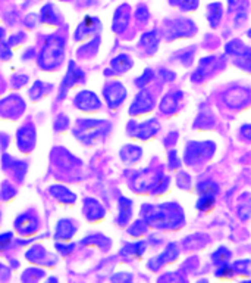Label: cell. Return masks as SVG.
I'll return each instance as SVG.
<instances>
[{
    "instance_id": "obj_1",
    "label": "cell",
    "mask_w": 251,
    "mask_h": 283,
    "mask_svg": "<svg viewBox=\"0 0 251 283\" xmlns=\"http://www.w3.org/2000/svg\"><path fill=\"white\" fill-rule=\"evenodd\" d=\"M142 216L147 224L156 229H178L184 226V211L178 204L144 205Z\"/></svg>"
},
{
    "instance_id": "obj_2",
    "label": "cell",
    "mask_w": 251,
    "mask_h": 283,
    "mask_svg": "<svg viewBox=\"0 0 251 283\" xmlns=\"http://www.w3.org/2000/svg\"><path fill=\"white\" fill-rule=\"evenodd\" d=\"M216 149V145L210 140L207 142H189L185 148V155H184V161L188 166L194 167L202 164L204 161H207Z\"/></svg>"
},
{
    "instance_id": "obj_3",
    "label": "cell",
    "mask_w": 251,
    "mask_h": 283,
    "mask_svg": "<svg viewBox=\"0 0 251 283\" xmlns=\"http://www.w3.org/2000/svg\"><path fill=\"white\" fill-rule=\"evenodd\" d=\"M63 58V42L58 37H50L47 45L41 52L40 64L43 68H55L61 64Z\"/></svg>"
},
{
    "instance_id": "obj_4",
    "label": "cell",
    "mask_w": 251,
    "mask_h": 283,
    "mask_svg": "<svg viewBox=\"0 0 251 283\" xmlns=\"http://www.w3.org/2000/svg\"><path fill=\"white\" fill-rule=\"evenodd\" d=\"M197 33L195 24L187 18H175L165 25V34L169 40L181 37H192Z\"/></svg>"
},
{
    "instance_id": "obj_5",
    "label": "cell",
    "mask_w": 251,
    "mask_h": 283,
    "mask_svg": "<svg viewBox=\"0 0 251 283\" xmlns=\"http://www.w3.org/2000/svg\"><path fill=\"white\" fill-rule=\"evenodd\" d=\"M223 102L231 109H241L251 102V89L244 86H234L223 93Z\"/></svg>"
},
{
    "instance_id": "obj_6",
    "label": "cell",
    "mask_w": 251,
    "mask_h": 283,
    "mask_svg": "<svg viewBox=\"0 0 251 283\" xmlns=\"http://www.w3.org/2000/svg\"><path fill=\"white\" fill-rule=\"evenodd\" d=\"M153 106H155V99H153L152 93L147 92V90H141V92L135 96L134 102H132V105H131V108H129V114H131V115L145 114V112L152 111Z\"/></svg>"
},
{
    "instance_id": "obj_7",
    "label": "cell",
    "mask_w": 251,
    "mask_h": 283,
    "mask_svg": "<svg viewBox=\"0 0 251 283\" xmlns=\"http://www.w3.org/2000/svg\"><path fill=\"white\" fill-rule=\"evenodd\" d=\"M105 98L108 100L110 108H116L125 100L126 89L119 82H113L105 87Z\"/></svg>"
},
{
    "instance_id": "obj_8",
    "label": "cell",
    "mask_w": 251,
    "mask_h": 283,
    "mask_svg": "<svg viewBox=\"0 0 251 283\" xmlns=\"http://www.w3.org/2000/svg\"><path fill=\"white\" fill-rule=\"evenodd\" d=\"M178 257H179V248H178V245L176 244H169L166 247V250L163 251L156 258H152L147 266H148V268H152V270H159L163 264H168V263L175 261Z\"/></svg>"
},
{
    "instance_id": "obj_9",
    "label": "cell",
    "mask_w": 251,
    "mask_h": 283,
    "mask_svg": "<svg viewBox=\"0 0 251 283\" xmlns=\"http://www.w3.org/2000/svg\"><path fill=\"white\" fill-rule=\"evenodd\" d=\"M159 130H160L159 121H157L156 118H152V119L144 121L141 124H135V129H134V132H131V134L135 136L137 139L147 140V139L156 136Z\"/></svg>"
},
{
    "instance_id": "obj_10",
    "label": "cell",
    "mask_w": 251,
    "mask_h": 283,
    "mask_svg": "<svg viewBox=\"0 0 251 283\" xmlns=\"http://www.w3.org/2000/svg\"><path fill=\"white\" fill-rule=\"evenodd\" d=\"M182 98H184L182 92H172V93L165 95L160 102V111L166 115L175 114L179 109V103H181Z\"/></svg>"
},
{
    "instance_id": "obj_11",
    "label": "cell",
    "mask_w": 251,
    "mask_h": 283,
    "mask_svg": "<svg viewBox=\"0 0 251 283\" xmlns=\"http://www.w3.org/2000/svg\"><path fill=\"white\" fill-rule=\"evenodd\" d=\"M75 105L81 109L93 111L100 106V102L97 99V96H94V93H91V92H79L75 98Z\"/></svg>"
},
{
    "instance_id": "obj_12",
    "label": "cell",
    "mask_w": 251,
    "mask_h": 283,
    "mask_svg": "<svg viewBox=\"0 0 251 283\" xmlns=\"http://www.w3.org/2000/svg\"><path fill=\"white\" fill-rule=\"evenodd\" d=\"M129 24V8L128 5H122L118 8L115 18H113V31L122 33Z\"/></svg>"
},
{
    "instance_id": "obj_13",
    "label": "cell",
    "mask_w": 251,
    "mask_h": 283,
    "mask_svg": "<svg viewBox=\"0 0 251 283\" xmlns=\"http://www.w3.org/2000/svg\"><path fill=\"white\" fill-rule=\"evenodd\" d=\"M207 21L210 24L212 28H218L223 17V6L219 2H213L210 5H207Z\"/></svg>"
},
{
    "instance_id": "obj_14",
    "label": "cell",
    "mask_w": 251,
    "mask_h": 283,
    "mask_svg": "<svg viewBox=\"0 0 251 283\" xmlns=\"http://www.w3.org/2000/svg\"><path fill=\"white\" fill-rule=\"evenodd\" d=\"M16 229L21 234H31L37 230V220L32 216H21L16 220Z\"/></svg>"
},
{
    "instance_id": "obj_15",
    "label": "cell",
    "mask_w": 251,
    "mask_h": 283,
    "mask_svg": "<svg viewBox=\"0 0 251 283\" xmlns=\"http://www.w3.org/2000/svg\"><path fill=\"white\" fill-rule=\"evenodd\" d=\"M159 42H160V38H159V34L157 31H148V33H144L141 35V40H140V45H141L142 48L145 49L147 53H155L159 48Z\"/></svg>"
},
{
    "instance_id": "obj_16",
    "label": "cell",
    "mask_w": 251,
    "mask_h": 283,
    "mask_svg": "<svg viewBox=\"0 0 251 283\" xmlns=\"http://www.w3.org/2000/svg\"><path fill=\"white\" fill-rule=\"evenodd\" d=\"M79 78H82V72H81V69H75V64L71 62V64H69V71H68L65 80H63L62 92H61L62 95H61V96H65L66 90H68L69 87H72L74 84L78 82Z\"/></svg>"
},
{
    "instance_id": "obj_17",
    "label": "cell",
    "mask_w": 251,
    "mask_h": 283,
    "mask_svg": "<svg viewBox=\"0 0 251 283\" xmlns=\"http://www.w3.org/2000/svg\"><path fill=\"white\" fill-rule=\"evenodd\" d=\"M121 158L126 164H134L141 158V148L135 145H126L125 148L121 150Z\"/></svg>"
},
{
    "instance_id": "obj_18",
    "label": "cell",
    "mask_w": 251,
    "mask_h": 283,
    "mask_svg": "<svg viewBox=\"0 0 251 283\" xmlns=\"http://www.w3.org/2000/svg\"><path fill=\"white\" fill-rule=\"evenodd\" d=\"M84 211H85V216L88 217L90 220H98L105 216V210L103 207L95 202L93 199H87L84 204Z\"/></svg>"
},
{
    "instance_id": "obj_19",
    "label": "cell",
    "mask_w": 251,
    "mask_h": 283,
    "mask_svg": "<svg viewBox=\"0 0 251 283\" xmlns=\"http://www.w3.org/2000/svg\"><path fill=\"white\" fill-rule=\"evenodd\" d=\"M195 129H210V127H213L215 126V117H213V114L210 112V109H202L200 112H198V115H197V119H195V123L192 124Z\"/></svg>"
},
{
    "instance_id": "obj_20",
    "label": "cell",
    "mask_w": 251,
    "mask_h": 283,
    "mask_svg": "<svg viewBox=\"0 0 251 283\" xmlns=\"http://www.w3.org/2000/svg\"><path fill=\"white\" fill-rule=\"evenodd\" d=\"M238 217L242 221H247L251 218V193H244L239 198L238 204Z\"/></svg>"
},
{
    "instance_id": "obj_21",
    "label": "cell",
    "mask_w": 251,
    "mask_h": 283,
    "mask_svg": "<svg viewBox=\"0 0 251 283\" xmlns=\"http://www.w3.org/2000/svg\"><path fill=\"white\" fill-rule=\"evenodd\" d=\"M100 28V24H98V19L95 18H85V21L79 25L78 31H77V38H81L87 34H94L97 30Z\"/></svg>"
},
{
    "instance_id": "obj_22",
    "label": "cell",
    "mask_w": 251,
    "mask_h": 283,
    "mask_svg": "<svg viewBox=\"0 0 251 283\" xmlns=\"http://www.w3.org/2000/svg\"><path fill=\"white\" fill-rule=\"evenodd\" d=\"M131 216H132V202L126 198H121L119 199V217H118L119 224L125 226Z\"/></svg>"
},
{
    "instance_id": "obj_23",
    "label": "cell",
    "mask_w": 251,
    "mask_h": 283,
    "mask_svg": "<svg viewBox=\"0 0 251 283\" xmlns=\"http://www.w3.org/2000/svg\"><path fill=\"white\" fill-rule=\"evenodd\" d=\"M34 139H35V133L32 129H21L18 133V142L22 150H27L32 148L34 145Z\"/></svg>"
},
{
    "instance_id": "obj_24",
    "label": "cell",
    "mask_w": 251,
    "mask_h": 283,
    "mask_svg": "<svg viewBox=\"0 0 251 283\" xmlns=\"http://www.w3.org/2000/svg\"><path fill=\"white\" fill-rule=\"evenodd\" d=\"M245 45H244V42L242 40H239V38H234V40H231V42H228L226 45H225V53L228 55V56H231V58H236V56H239L244 50H245Z\"/></svg>"
},
{
    "instance_id": "obj_25",
    "label": "cell",
    "mask_w": 251,
    "mask_h": 283,
    "mask_svg": "<svg viewBox=\"0 0 251 283\" xmlns=\"http://www.w3.org/2000/svg\"><path fill=\"white\" fill-rule=\"evenodd\" d=\"M231 257H232V252L228 250L226 247H219L218 250L212 254V263L215 266H222V264L229 263Z\"/></svg>"
},
{
    "instance_id": "obj_26",
    "label": "cell",
    "mask_w": 251,
    "mask_h": 283,
    "mask_svg": "<svg viewBox=\"0 0 251 283\" xmlns=\"http://www.w3.org/2000/svg\"><path fill=\"white\" fill-rule=\"evenodd\" d=\"M112 67L116 72H125L129 68L132 67V59L128 55H118L113 61H112Z\"/></svg>"
},
{
    "instance_id": "obj_27",
    "label": "cell",
    "mask_w": 251,
    "mask_h": 283,
    "mask_svg": "<svg viewBox=\"0 0 251 283\" xmlns=\"http://www.w3.org/2000/svg\"><path fill=\"white\" fill-rule=\"evenodd\" d=\"M50 192H52L58 199L61 200V202L69 204V202H74V200H75V195H74L71 190H68L66 187H63V186H52V187H50Z\"/></svg>"
},
{
    "instance_id": "obj_28",
    "label": "cell",
    "mask_w": 251,
    "mask_h": 283,
    "mask_svg": "<svg viewBox=\"0 0 251 283\" xmlns=\"http://www.w3.org/2000/svg\"><path fill=\"white\" fill-rule=\"evenodd\" d=\"M75 233V227L72 226L71 221L68 220H62L58 223V229H56V237H61V239H69L72 237V234Z\"/></svg>"
},
{
    "instance_id": "obj_29",
    "label": "cell",
    "mask_w": 251,
    "mask_h": 283,
    "mask_svg": "<svg viewBox=\"0 0 251 283\" xmlns=\"http://www.w3.org/2000/svg\"><path fill=\"white\" fill-rule=\"evenodd\" d=\"M197 192H198V195L216 196L219 193V186H218V183H215L213 180H206V182H200L197 184Z\"/></svg>"
},
{
    "instance_id": "obj_30",
    "label": "cell",
    "mask_w": 251,
    "mask_h": 283,
    "mask_svg": "<svg viewBox=\"0 0 251 283\" xmlns=\"http://www.w3.org/2000/svg\"><path fill=\"white\" fill-rule=\"evenodd\" d=\"M235 65L247 72H251V48H245V50L235 58Z\"/></svg>"
},
{
    "instance_id": "obj_31",
    "label": "cell",
    "mask_w": 251,
    "mask_h": 283,
    "mask_svg": "<svg viewBox=\"0 0 251 283\" xmlns=\"http://www.w3.org/2000/svg\"><path fill=\"white\" fill-rule=\"evenodd\" d=\"M216 204V196H212V195H200V198L197 200L195 207L197 210L203 211V213H207L210 211Z\"/></svg>"
},
{
    "instance_id": "obj_32",
    "label": "cell",
    "mask_w": 251,
    "mask_h": 283,
    "mask_svg": "<svg viewBox=\"0 0 251 283\" xmlns=\"http://www.w3.org/2000/svg\"><path fill=\"white\" fill-rule=\"evenodd\" d=\"M234 273L241 274V276H250L251 274V258H245V260H238L232 264Z\"/></svg>"
},
{
    "instance_id": "obj_33",
    "label": "cell",
    "mask_w": 251,
    "mask_h": 283,
    "mask_svg": "<svg viewBox=\"0 0 251 283\" xmlns=\"http://www.w3.org/2000/svg\"><path fill=\"white\" fill-rule=\"evenodd\" d=\"M147 248L145 242H137V244H129L122 250L124 255H135V257H141L144 251Z\"/></svg>"
},
{
    "instance_id": "obj_34",
    "label": "cell",
    "mask_w": 251,
    "mask_h": 283,
    "mask_svg": "<svg viewBox=\"0 0 251 283\" xmlns=\"http://www.w3.org/2000/svg\"><path fill=\"white\" fill-rule=\"evenodd\" d=\"M41 21L46 22V24H58L59 17H58V14L55 12V9H53L52 5H46V6L41 9Z\"/></svg>"
},
{
    "instance_id": "obj_35",
    "label": "cell",
    "mask_w": 251,
    "mask_h": 283,
    "mask_svg": "<svg viewBox=\"0 0 251 283\" xmlns=\"http://www.w3.org/2000/svg\"><path fill=\"white\" fill-rule=\"evenodd\" d=\"M194 55H195V49L191 46L188 49L182 50V52H178V59H179V62L184 65V67H189L191 64H192V61H194Z\"/></svg>"
},
{
    "instance_id": "obj_36",
    "label": "cell",
    "mask_w": 251,
    "mask_h": 283,
    "mask_svg": "<svg viewBox=\"0 0 251 283\" xmlns=\"http://www.w3.org/2000/svg\"><path fill=\"white\" fill-rule=\"evenodd\" d=\"M128 233L131 234V236H134V237H140L142 234L147 233V223H145V220H144V221H142V220L135 221V223L128 229Z\"/></svg>"
},
{
    "instance_id": "obj_37",
    "label": "cell",
    "mask_w": 251,
    "mask_h": 283,
    "mask_svg": "<svg viewBox=\"0 0 251 283\" xmlns=\"http://www.w3.org/2000/svg\"><path fill=\"white\" fill-rule=\"evenodd\" d=\"M218 62H219V59L216 56H206V58L200 59L198 67L203 68L206 72H210V71H213V69L218 68Z\"/></svg>"
},
{
    "instance_id": "obj_38",
    "label": "cell",
    "mask_w": 251,
    "mask_h": 283,
    "mask_svg": "<svg viewBox=\"0 0 251 283\" xmlns=\"http://www.w3.org/2000/svg\"><path fill=\"white\" fill-rule=\"evenodd\" d=\"M247 0H228V11L231 14H235L239 11H247Z\"/></svg>"
},
{
    "instance_id": "obj_39",
    "label": "cell",
    "mask_w": 251,
    "mask_h": 283,
    "mask_svg": "<svg viewBox=\"0 0 251 283\" xmlns=\"http://www.w3.org/2000/svg\"><path fill=\"white\" fill-rule=\"evenodd\" d=\"M153 78H155V72H153V69L147 68V69L142 72L141 77H138V78L135 80V84H137L138 87H144V86H147L148 83H152Z\"/></svg>"
},
{
    "instance_id": "obj_40",
    "label": "cell",
    "mask_w": 251,
    "mask_h": 283,
    "mask_svg": "<svg viewBox=\"0 0 251 283\" xmlns=\"http://www.w3.org/2000/svg\"><path fill=\"white\" fill-rule=\"evenodd\" d=\"M188 240H191V244L189 242H184L185 245H187V248L191 250V248H194V250H202V247H203L204 244H206V239L202 237V234H192V236H189Z\"/></svg>"
},
{
    "instance_id": "obj_41",
    "label": "cell",
    "mask_w": 251,
    "mask_h": 283,
    "mask_svg": "<svg viewBox=\"0 0 251 283\" xmlns=\"http://www.w3.org/2000/svg\"><path fill=\"white\" fill-rule=\"evenodd\" d=\"M176 183L178 186L181 187V189H184V190H188L191 189V177H189L188 173H185V171H181L178 176H176Z\"/></svg>"
},
{
    "instance_id": "obj_42",
    "label": "cell",
    "mask_w": 251,
    "mask_h": 283,
    "mask_svg": "<svg viewBox=\"0 0 251 283\" xmlns=\"http://www.w3.org/2000/svg\"><path fill=\"white\" fill-rule=\"evenodd\" d=\"M198 5H200V0H181L178 6L182 12H192L198 8Z\"/></svg>"
},
{
    "instance_id": "obj_43",
    "label": "cell",
    "mask_w": 251,
    "mask_h": 283,
    "mask_svg": "<svg viewBox=\"0 0 251 283\" xmlns=\"http://www.w3.org/2000/svg\"><path fill=\"white\" fill-rule=\"evenodd\" d=\"M234 274V268L229 263L226 264H222V266H218L216 271H215V276L216 277H231Z\"/></svg>"
},
{
    "instance_id": "obj_44",
    "label": "cell",
    "mask_w": 251,
    "mask_h": 283,
    "mask_svg": "<svg viewBox=\"0 0 251 283\" xmlns=\"http://www.w3.org/2000/svg\"><path fill=\"white\" fill-rule=\"evenodd\" d=\"M148 18H150V14H148V9H147V6H144V5H140L138 8H137V11H135V19L138 21V22H147L148 21Z\"/></svg>"
},
{
    "instance_id": "obj_45",
    "label": "cell",
    "mask_w": 251,
    "mask_h": 283,
    "mask_svg": "<svg viewBox=\"0 0 251 283\" xmlns=\"http://www.w3.org/2000/svg\"><path fill=\"white\" fill-rule=\"evenodd\" d=\"M206 77H207V72L204 71L203 68L197 67L195 68V71L191 74V82H192V83L200 84L203 83L204 80H206Z\"/></svg>"
},
{
    "instance_id": "obj_46",
    "label": "cell",
    "mask_w": 251,
    "mask_h": 283,
    "mask_svg": "<svg viewBox=\"0 0 251 283\" xmlns=\"http://www.w3.org/2000/svg\"><path fill=\"white\" fill-rule=\"evenodd\" d=\"M168 161H169V168H171V170H175V168H178V167L181 166V158L178 156L176 150H169V153H168Z\"/></svg>"
},
{
    "instance_id": "obj_47",
    "label": "cell",
    "mask_w": 251,
    "mask_h": 283,
    "mask_svg": "<svg viewBox=\"0 0 251 283\" xmlns=\"http://www.w3.org/2000/svg\"><path fill=\"white\" fill-rule=\"evenodd\" d=\"M2 187H3L2 192H0V198H2V199H9V198L15 193V190H14V189H12L8 183H3Z\"/></svg>"
},
{
    "instance_id": "obj_48",
    "label": "cell",
    "mask_w": 251,
    "mask_h": 283,
    "mask_svg": "<svg viewBox=\"0 0 251 283\" xmlns=\"http://www.w3.org/2000/svg\"><path fill=\"white\" fill-rule=\"evenodd\" d=\"M160 75H162L165 83H171L176 78V74L173 71H169V69H160Z\"/></svg>"
},
{
    "instance_id": "obj_49",
    "label": "cell",
    "mask_w": 251,
    "mask_h": 283,
    "mask_svg": "<svg viewBox=\"0 0 251 283\" xmlns=\"http://www.w3.org/2000/svg\"><path fill=\"white\" fill-rule=\"evenodd\" d=\"M247 11H239V12H235V19H234V22H235L236 27H239V25H242L245 21H247Z\"/></svg>"
},
{
    "instance_id": "obj_50",
    "label": "cell",
    "mask_w": 251,
    "mask_h": 283,
    "mask_svg": "<svg viewBox=\"0 0 251 283\" xmlns=\"http://www.w3.org/2000/svg\"><path fill=\"white\" fill-rule=\"evenodd\" d=\"M239 134H241L245 140H250L251 142V124H244V126L239 129Z\"/></svg>"
},
{
    "instance_id": "obj_51",
    "label": "cell",
    "mask_w": 251,
    "mask_h": 283,
    "mask_svg": "<svg viewBox=\"0 0 251 283\" xmlns=\"http://www.w3.org/2000/svg\"><path fill=\"white\" fill-rule=\"evenodd\" d=\"M11 239H12V234H11V233L0 234V250H5V248H8V245H9Z\"/></svg>"
},
{
    "instance_id": "obj_52",
    "label": "cell",
    "mask_w": 251,
    "mask_h": 283,
    "mask_svg": "<svg viewBox=\"0 0 251 283\" xmlns=\"http://www.w3.org/2000/svg\"><path fill=\"white\" fill-rule=\"evenodd\" d=\"M58 247V250L61 251V252H63V254H68V252H71V250H72V245L71 247H65V245H56Z\"/></svg>"
},
{
    "instance_id": "obj_53",
    "label": "cell",
    "mask_w": 251,
    "mask_h": 283,
    "mask_svg": "<svg viewBox=\"0 0 251 283\" xmlns=\"http://www.w3.org/2000/svg\"><path fill=\"white\" fill-rule=\"evenodd\" d=\"M113 280H131V276L129 274H119V276H115Z\"/></svg>"
},
{
    "instance_id": "obj_54",
    "label": "cell",
    "mask_w": 251,
    "mask_h": 283,
    "mask_svg": "<svg viewBox=\"0 0 251 283\" xmlns=\"http://www.w3.org/2000/svg\"><path fill=\"white\" fill-rule=\"evenodd\" d=\"M3 33H5V31H3V28H0V50L2 49L8 50L9 46H5V45H3Z\"/></svg>"
},
{
    "instance_id": "obj_55",
    "label": "cell",
    "mask_w": 251,
    "mask_h": 283,
    "mask_svg": "<svg viewBox=\"0 0 251 283\" xmlns=\"http://www.w3.org/2000/svg\"><path fill=\"white\" fill-rule=\"evenodd\" d=\"M179 2H181V0H169V3H171L172 6H178V5H179Z\"/></svg>"
},
{
    "instance_id": "obj_56",
    "label": "cell",
    "mask_w": 251,
    "mask_h": 283,
    "mask_svg": "<svg viewBox=\"0 0 251 283\" xmlns=\"http://www.w3.org/2000/svg\"><path fill=\"white\" fill-rule=\"evenodd\" d=\"M247 35H248V38H251V28L247 31Z\"/></svg>"
}]
</instances>
